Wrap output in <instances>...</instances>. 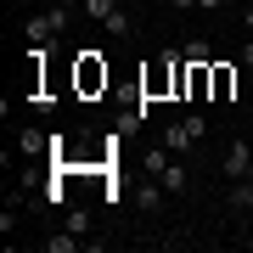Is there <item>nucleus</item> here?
I'll return each mask as SVG.
<instances>
[{
    "instance_id": "12",
    "label": "nucleus",
    "mask_w": 253,
    "mask_h": 253,
    "mask_svg": "<svg viewBox=\"0 0 253 253\" xmlns=\"http://www.w3.org/2000/svg\"><path fill=\"white\" fill-rule=\"evenodd\" d=\"M186 62H214V45H208V40H191V45H186Z\"/></svg>"
},
{
    "instance_id": "16",
    "label": "nucleus",
    "mask_w": 253,
    "mask_h": 253,
    "mask_svg": "<svg viewBox=\"0 0 253 253\" xmlns=\"http://www.w3.org/2000/svg\"><path fill=\"white\" fill-rule=\"evenodd\" d=\"M242 28H248V34H253V6H242Z\"/></svg>"
},
{
    "instance_id": "6",
    "label": "nucleus",
    "mask_w": 253,
    "mask_h": 253,
    "mask_svg": "<svg viewBox=\"0 0 253 253\" xmlns=\"http://www.w3.org/2000/svg\"><path fill=\"white\" fill-rule=\"evenodd\" d=\"M163 197H169V191H163V180H158V174H146V180H141V191H135V203L146 208V214H158V208H163Z\"/></svg>"
},
{
    "instance_id": "13",
    "label": "nucleus",
    "mask_w": 253,
    "mask_h": 253,
    "mask_svg": "<svg viewBox=\"0 0 253 253\" xmlns=\"http://www.w3.org/2000/svg\"><path fill=\"white\" fill-rule=\"evenodd\" d=\"M236 56H242V68H248V73H253V34H248V40H242V51H236Z\"/></svg>"
},
{
    "instance_id": "11",
    "label": "nucleus",
    "mask_w": 253,
    "mask_h": 253,
    "mask_svg": "<svg viewBox=\"0 0 253 253\" xmlns=\"http://www.w3.org/2000/svg\"><path fill=\"white\" fill-rule=\"evenodd\" d=\"M107 11H118V0H84V17H90V23H101Z\"/></svg>"
},
{
    "instance_id": "1",
    "label": "nucleus",
    "mask_w": 253,
    "mask_h": 253,
    "mask_svg": "<svg viewBox=\"0 0 253 253\" xmlns=\"http://www.w3.org/2000/svg\"><path fill=\"white\" fill-rule=\"evenodd\" d=\"M68 17H73V11H62V6H51V11H34V17L23 23V40H28V45H45V40H56V34L68 28Z\"/></svg>"
},
{
    "instance_id": "2",
    "label": "nucleus",
    "mask_w": 253,
    "mask_h": 253,
    "mask_svg": "<svg viewBox=\"0 0 253 253\" xmlns=\"http://www.w3.org/2000/svg\"><path fill=\"white\" fill-rule=\"evenodd\" d=\"M225 214H236V219L253 214V180H231V191H225Z\"/></svg>"
},
{
    "instance_id": "14",
    "label": "nucleus",
    "mask_w": 253,
    "mask_h": 253,
    "mask_svg": "<svg viewBox=\"0 0 253 253\" xmlns=\"http://www.w3.org/2000/svg\"><path fill=\"white\" fill-rule=\"evenodd\" d=\"M231 0H197V11H225Z\"/></svg>"
},
{
    "instance_id": "4",
    "label": "nucleus",
    "mask_w": 253,
    "mask_h": 253,
    "mask_svg": "<svg viewBox=\"0 0 253 253\" xmlns=\"http://www.w3.org/2000/svg\"><path fill=\"white\" fill-rule=\"evenodd\" d=\"M62 225L73 231V236H84V242H90V231H96V208H62Z\"/></svg>"
},
{
    "instance_id": "10",
    "label": "nucleus",
    "mask_w": 253,
    "mask_h": 253,
    "mask_svg": "<svg viewBox=\"0 0 253 253\" xmlns=\"http://www.w3.org/2000/svg\"><path fill=\"white\" fill-rule=\"evenodd\" d=\"M101 28H107L113 40H129V34H135V23H129V11H124V6H118V11H107V17H101Z\"/></svg>"
},
{
    "instance_id": "20",
    "label": "nucleus",
    "mask_w": 253,
    "mask_h": 253,
    "mask_svg": "<svg viewBox=\"0 0 253 253\" xmlns=\"http://www.w3.org/2000/svg\"><path fill=\"white\" fill-rule=\"evenodd\" d=\"M6 6H23V0H6Z\"/></svg>"
},
{
    "instance_id": "7",
    "label": "nucleus",
    "mask_w": 253,
    "mask_h": 253,
    "mask_svg": "<svg viewBox=\"0 0 253 253\" xmlns=\"http://www.w3.org/2000/svg\"><path fill=\"white\" fill-rule=\"evenodd\" d=\"M40 248H45V253H79V248H90V242H84V236H73V231L62 225L56 236H45V242H40Z\"/></svg>"
},
{
    "instance_id": "3",
    "label": "nucleus",
    "mask_w": 253,
    "mask_h": 253,
    "mask_svg": "<svg viewBox=\"0 0 253 253\" xmlns=\"http://www.w3.org/2000/svg\"><path fill=\"white\" fill-rule=\"evenodd\" d=\"M248 163H253V146H248V141H231V152H225V163H219V169H225V180H242Z\"/></svg>"
},
{
    "instance_id": "15",
    "label": "nucleus",
    "mask_w": 253,
    "mask_h": 253,
    "mask_svg": "<svg viewBox=\"0 0 253 253\" xmlns=\"http://www.w3.org/2000/svg\"><path fill=\"white\" fill-rule=\"evenodd\" d=\"M56 6H62V11H84V0H56Z\"/></svg>"
},
{
    "instance_id": "8",
    "label": "nucleus",
    "mask_w": 253,
    "mask_h": 253,
    "mask_svg": "<svg viewBox=\"0 0 253 253\" xmlns=\"http://www.w3.org/2000/svg\"><path fill=\"white\" fill-rule=\"evenodd\" d=\"M158 180H163V191H186V180H191V169H186L180 158H169V163H163V174H158Z\"/></svg>"
},
{
    "instance_id": "17",
    "label": "nucleus",
    "mask_w": 253,
    "mask_h": 253,
    "mask_svg": "<svg viewBox=\"0 0 253 253\" xmlns=\"http://www.w3.org/2000/svg\"><path fill=\"white\" fill-rule=\"evenodd\" d=\"M169 6H174V11H191V6H197V0H169Z\"/></svg>"
},
{
    "instance_id": "9",
    "label": "nucleus",
    "mask_w": 253,
    "mask_h": 253,
    "mask_svg": "<svg viewBox=\"0 0 253 253\" xmlns=\"http://www.w3.org/2000/svg\"><path fill=\"white\" fill-rule=\"evenodd\" d=\"M163 146H169V152H191V146H197V135L186 129V118H180V124H169V129H163Z\"/></svg>"
},
{
    "instance_id": "5",
    "label": "nucleus",
    "mask_w": 253,
    "mask_h": 253,
    "mask_svg": "<svg viewBox=\"0 0 253 253\" xmlns=\"http://www.w3.org/2000/svg\"><path fill=\"white\" fill-rule=\"evenodd\" d=\"M208 90H214L219 101H231V90H236V68H225V62H214V68H208Z\"/></svg>"
},
{
    "instance_id": "18",
    "label": "nucleus",
    "mask_w": 253,
    "mask_h": 253,
    "mask_svg": "<svg viewBox=\"0 0 253 253\" xmlns=\"http://www.w3.org/2000/svg\"><path fill=\"white\" fill-rule=\"evenodd\" d=\"M118 6H124V11H129V6H141V0H118Z\"/></svg>"
},
{
    "instance_id": "19",
    "label": "nucleus",
    "mask_w": 253,
    "mask_h": 253,
    "mask_svg": "<svg viewBox=\"0 0 253 253\" xmlns=\"http://www.w3.org/2000/svg\"><path fill=\"white\" fill-rule=\"evenodd\" d=\"M242 180H253V163H248V174H242Z\"/></svg>"
},
{
    "instance_id": "21",
    "label": "nucleus",
    "mask_w": 253,
    "mask_h": 253,
    "mask_svg": "<svg viewBox=\"0 0 253 253\" xmlns=\"http://www.w3.org/2000/svg\"><path fill=\"white\" fill-rule=\"evenodd\" d=\"M23 6H40V0H23Z\"/></svg>"
}]
</instances>
